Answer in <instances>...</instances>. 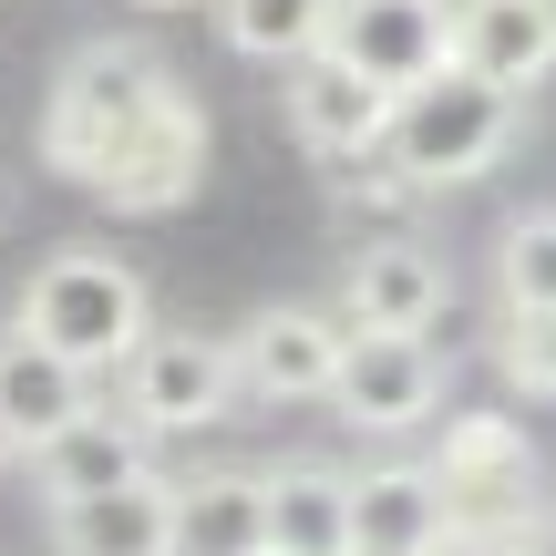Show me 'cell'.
I'll return each mask as SVG.
<instances>
[{"label": "cell", "mask_w": 556, "mask_h": 556, "mask_svg": "<svg viewBox=\"0 0 556 556\" xmlns=\"http://www.w3.org/2000/svg\"><path fill=\"white\" fill-rule=\"evenodd\" d=\"M176 83H186V73L155 52V41H114V31L83 41V52L52 73V93H41V165H52L62 186H83V197H93L103 165L135 144V124L155 114Z\"/></svg>", "instance_id": "1"}, {"label": "cell", "mask_w": 556, "mask_h": 556, "mask_svg": "<svg viewBox=\"0 0 556 556\" xmlns=\"http://www.w3.org/2000/svg\"><path fill=\"white\" fill-rule=\"evenodd\" d=\"M11 330L21 340H41V351H62L73 371H93V381H114L124 361L144 351V330H155V299H144V278L114 258V248H52L31 278H21V299H11Z\"/></svg>", "instance_id": "2"}, {"label": "cell", "mask_w": 556, "mask_h": 556, "mask_svg": "<svg viewBox=\"0 0 556 556\" xmlns=\"http://www.w3.org/2000/svg\"><path fill=\"white\" fill-rule=\"evenodd\" d=\"M516 124H526L516 93H495V83H475L464 62H443L433 83H413V93L392 103V144H381V155H392L422 197H454V186L495 176V165L516 155Z\"/></svg>", "instance_id": "3"}, {"label": "cell", "mask_w": 556, "mask_h": 556, "mask_svg": "<svg viewBox=\"0 0 556 556\" xmlns=\"http://www.w3.org/2000/svg\"><path fill=\"white\" fill-rule=\"evenodd\" d=\"M422 475H433L454 526H526L536 516V433L505 413H443Z\"/></svg>", "instance_id": "4"}, {"label": "cell", "mask_w": 556, "mask_h": 556, "mask_svg": "<svg viewBox=\"0 0 556 556\" xmlns=\"http://www.w3.org/2000/svg\"><path fill=\"white\" fill-rule=\"evenodd\" d=\"M227 402H238V351L206 330H144V351L114 371V413L144 422V433H206V422H227Z\"/></svg>", "instance_id": "5"}, {"label": "cell", "mask_w": 556, "mask_h": 556, "mask_svg": "<svg viewBox=\"0 0 556 556\" xmlns=\"http://www.w3.org/2000/svg\"><path fill=\"white\" fill-rule=\"evenodd\" d=\"M443 381H454V361L433 351V340L413 330H351V351H340V422H361V433H422V422L443 413Z\"/></svg>", "instance_id": "6"}, {"label": "cell", "mask_w": 556, "mask_h": 556, "mask_svg": "<svg viewBox=\"0 0 556 556\" xmlns=\"http://www.w3.org/2000/svg\"><path fill=\"white\" fill-rule=\"evenodd\" d=\"M206 144H217V135H206V103L176 83V93H165L155 114L135 124V144L103 165V186H93V197L114 206V217H176V206L206 186Z\"/></svg>", "instance_id": "7"}, {"label": "cell", "mask_w": 556, "mask_h": 556, "mask_svg": "<svg viewBox=\"0 0 556 556\" xmlns=\"http://www.w3.org/2000/svg\"><path fill=\"white\" fill-rule=\"evenodd\" d=\"M330 52L381 93H413V83H433L454 62V0H340Z\"/></svg>", "instance_id": "8"}, {"label": "cell", "mask_w": 556, "mask_h": 556, "mask_svg": "<svg viewBox=\"0 0 556 556\" xmlns=\"http://www.w3.org/2000/svg\"><path fill=\"white\" fill-rule=\"evenodd\" d=\"M278 103H289L299 155H319V165H361V155H381V144H392V103H402V93L361 83L340 52H309V62H289Z\"/></svg>", "instance_id": "9"}, {"label": "cell", "mask_w": 556, "mask_h": 556, "mask_svg": "<svg viewBox=\"0 0 556 556\" xmlns=\"http://www.w3.org/2000/svg\"><path fill=\"white\" fill-rule=\"evenodd\" d=\"M227 351H238V392H258V402H330L351 330H340V309L278 299V309H258Z\"/></svg>", "instance_id": "10"}, {"label": "cell", "mask_w": 556, "mask_h": 556, "mask_svg": "<svg viewBox=\"0 0 556 556\" xmlns=\"http://www.w3.org/2000/svg\"><path fill=\"white\" fill-rule=\"evenodd\" d=\"M454 309V268L422 238H361L340 258V330H433Z\"/></svg>", "instance_id": "11"}, {"label": "cell", "mask_w": 556, "mask_h": 556, "mask_svg": "<svg viewBox=\"0 0 556 556\" xmlns=\"http://www.w3.org/2000/svg\"><path fill=\"white\" fill-rule=\"evenodd\" d=\"M31 495L41 505H93V495H114V484H144L155 475V433L144 422H124L114 402H93L83 422H62L52 443H31Z\"/></svg>", "instance_id": "12"}, {"label": "cell", "mask_w": 556, "mask_h": 556, "mask_svg": "<svg viewBox=\"0 0 556 556\" xmlns=\"http://www.w3.org/2000/svg\"><path fill=\"white\" fill-rule=\"evenodd\" d=\"M454 62L526 103L556 73V0H454Z\"/></svg>", "instance_id": "13"}, {"label": "cell", "mask_w": 556, "mask_h": 556, "mask_svg": "<svg viewBox=\"0 0 556 556\" xmlns=\"http://www.w3.org/2000/svg\"><path fill=\"white\" fill-rule=\"evenodd\" d=\"M52 556H176V475L114 484L93 505H52Z\"/></svg>", "instance_id": "14"}, {"label": "cell", "mask_w": 556, "mask_h": 556, "mask_svg": "<svg viewBox=\"0 0 556 556\" xmlns=\"http://www.w3.org/2000/svg\"><path fill=\"white\" fill-rule=\"evenodd\" d=\"M443 536H454V516H443L422 464H371V475H351V556H433Z\"/></svg>", "instance_id": "15"}, {"label": "cell", "mask_w": 556, "mask_h": 556, "mask_svg": "<svg viewBox=\"0 0 556 556\" xmlns=\"http://www.w3.org/2000/svg\"><path fill=\"white\" fill-rule=\"evenodd\" d=\"M93 413V371H73L62 351H41V340H0V422H11V443L31 454V443H52L62 422Z\"/></svg>", "instance_id": "16"}, {"label": "cell", "mask_w": 556, "mask_h": 556, "mask_svg": "<svg viewBox=\"0 0 556 556\" xmlns=\"http://www.w3.org/2000/svg\"><path fill=\"white\" fill-rule=\"evenodd\" d=\"M258 484H268V546L278 556H351V475L340 464L299 454Z\"/></svg>", "instance_id": "17"}, {"label": "cell", "mask_w": 556, "mask_h": 556, "mask_svg": "<svg viewBox=\"0 0 556 556\" xmlns=\"http://www.w3.org/2000/svg\"><path fill=\"white\" fill-rule=\"evenodd\" d=\"M268 546V484L258 475H197L176 484V556H258Z\"/></svg>", "instance_id": "18"}, {"label": "cell", "mask_w": 556, "mask_h": 556, "mask_svg": "<svg viewBox=\"0 0 556 556\" xmlns=\"http://www.w3.org/2000/svg\"><path fill=\"white\" fill-rule=\"evenodd\" d=\"M206 11H217V41L238 62L289 73V62L330 52V11H340V0H206Z\"/></svg>", "instance_id": "19"}, {"label": "cell", "mask_w": 556, "mask_h": 556, "mask_svg": "<svg viewBox=\"0 0 556 556\" xmlns=\"http://www.w3.org/2000/svg\"><path fill=\"white\" fill-rule=\"evenodd\" d=\"M495 299L505 309H556V206H516L495 227Z\"/></svg>", "instance_id": "20"}, {"label": "cell", "mask_w": 556, "mask_h": 556, "mask_svg": "<svg viewBox=\"0 0 556 556\" xmlns=\"http://www.w3.org/2000/svg\"><path fill=\"white\" fill-rule=\"evenodd\" d=\"M505 381L526 402H556V309H505V340H495Z\"/></svg>", "instance_id": "21"}, {"label": "cell", "mask_w": 556, "mask_h": 556, "mask_svg": "<svg viewBox=\"0 0 556 556\" xmlns=\"http://www.w3.org/2000/svg\"><path fill=\"white\" fill-rule=\"evenodd\" d=\"M413 197H422V186L402 176L392 155H361V176H340V206H381V217H402Z\"/></svg>", "instance_id": "22"}, {"label": "cell", "mask_w": 556, "mask_h": 556, "mask_svg": "<svg viewBox=\"0 0 556 556\" xmlns=\"http://www.w3.org/2000/svg\"><path fill=\"white\" fill-rule=\"evenodd\" d=\"M433 556H526V526H454Z\"/></svg>", "instance_id": "23"}, {"label": "cell", "mask_w": 556, "mask_h": 556, "mask_svg": "<svg viewBox=\"0 0 556 556\" xmlns=\"http://www.w3.org/2000/svg\"><path fill=\"white\" fill-rule=\"evenodd\" d=\"M526 556H556V505H536V516H526Z\"/></svg>", "instance_id": "24"}, {"label": "cell", "mask_w": 556, "mask_h": 556, "mask_svg": "<svg viewBox=\"0 0 556 556\" xmlns=\"http://www.w3.org/2000/svg\"><path fill=\"white\" fill-rule=\"evenodd\" d=\"M135 11H197V0H135Z\"/></svg>", "instance_id": "25"}, {"label": "cell", "mask_w": 556, "mask_h": 556, "mask_svg": "<svg viewBox=\"0 0 556 556\" xmlns=\"http://www.w3.org/2000/svg\"><path fill=\"white\" fill-rule=\"evenodd\" d=\"M0 464H21V443H11V422H0Z\"/></svg>", "instance_id": "26"}, {"label": "cell", "mask_w": 556, "mask_h": 556, "mask_svg": "<svg viewBox=\"0 0 556 556\" xmlns=\"http://www.w3.org/2000/svg\"><path fill=\"white\" fill-rule=\"evenodd\" d=\"M0 217H11V186H0Z\"/></svg>", "instance_id": "27"}, {"label": "cell", "mask_w": 556, "mask_h": 556, "mask_svg": "<svg viewBox=\"0 0 556 556\" xmlns=\"http://www.w3.org/2000/svg\"><path fill=\"white\" fill-rule=\"evenodd\" d=\"M258 556H278V546H258Z\"/></svg>", "instance_id": "28"}]
</instances>
